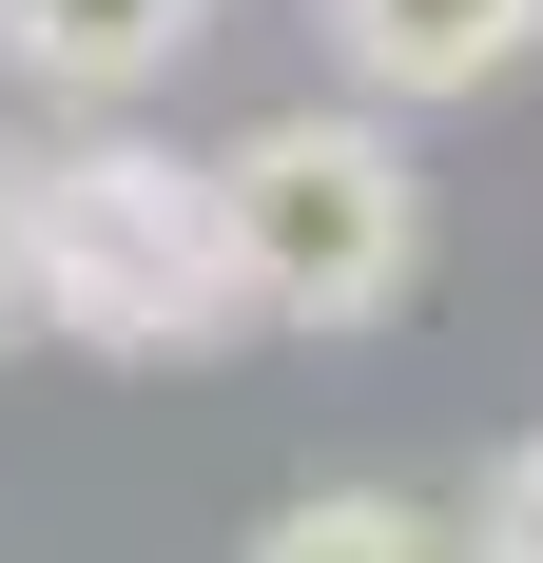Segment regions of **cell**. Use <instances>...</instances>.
Returning a JSON list of instances; mask_svg holds the SVG:
<instances>
[{
    "instance_id": "6",
    "label": "cell",
    "mask_w": 543,
    "mask_h": 563,
    "mask_svg": "<svg viewBox=\"0 0 543 563\" xmlns=\"http://www.w3.org/2000/svg\"><path fill=\"white\" fill-rule=\"evenodd\" d=\"M446 544H466V563H543V428H505V448H486V486H466Z\"/></svg>"
},
{
    "instance_id": "3",
    "label": "cell",
    "mask_w": 543,
    "mask_h": 563,
    "mask_svg": "<svg viewBox=\"0 0 543 563\" xmlns=\"http://www.w3.org/2000/svg\"><path fill=\"white\" fill-rule=\"evenodd\" d=\"M311 20H330V98H369V117L486 98L543 58V0H311Z\"/></svg>"
},
{
    "instance_id": "2",
    "label": "cell",
    "mask_w": 543,
    "mask_h": 563,
    "mask_svg": "<svg viewBox=\"0 0 543 563\" xmlns=\"http://www.w3.org/2000/svg\"><path fill=\"white\" fill-rule=\"evenodd\" d=\"M214 214H233V311L253 331H388L428 291V156L369 98L253 117L214 156Z\"/></svg>"
},
{
    "instance_id": "8",
    "label": "cell",
    "mask_w": 543,
    "mask_h": 563,
    "mask_svg": "<svg viewBox=\"0 0 543 563\" xmlns=\"http://www.w3.org/2000/svg\"><path fill=\"white\" fill-rule=\"evenodd\" d=\"M0 175H20V156H0Z\"/></svg>"
},
{
    "instance_id": "1",
    "label": "cell",
    "mask_w": 543,
    "mask_h": 563,
    "mask_svg": "<svg viewBox=\"0 0 543 563\" xmlns=\"http://www.w3.org/2000/svg\"><path fill=\"white\" fill-rule=\"evenodd\" d=\"M20 311L78 331L98 369H195L233 350V214H214V156H175L136 117H78L58 156H20Z\"/></svg>"
},
{
    "instance_id": "5",
    "label": "cell",
    "mask_w": 543,
    "mask_h": 563,
    "mask_svg": "<svg viewBox=\"0 0 543 563\" xmlns=\"http://www.w3.org/2000/svg\"><path fill=\"white\" fill-rule=\"evenodd\" d=\"M233 563H466V544H446L408 486H291V506H272Z\"/></svg>"
},
{
    "instance_id": "7",
    "label": "cell",
    "mask_w": 543,
    "mask_h": 563,
    "mask_svg": "<svg viewBox=\"0 0 543 563\" xmlns=\"http://www.w3.org/2000/svg\"><path fill=\"white\" fill-rule=\"evenodd\" d=\"M40 331V311H20V175H0V350Z\"/></svg>"
},
{
    "instance_id": "4",
    "label": "cell",
    "mask_w": 543,
    "mask_h": 563,
    "mask_svg": "<svg viewBox=\"0 0 543 563\" xmlns=\"http://www.w3.org/2000/svg\"><path fill=\"white\" fill-rule=\"evenodd\" d=\"M233 0H0V98H58V117H136L175 58L214 40Z\"/></svg>"
}]
</instances>
